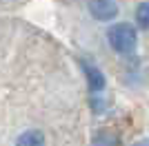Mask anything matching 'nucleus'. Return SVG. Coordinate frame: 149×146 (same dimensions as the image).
<instances>
[{
	"mask_svg": "<svg viewBox=\"0 0 149 146\" xmlns=\"http://www.w3.org/2000/svg\"><path fill=\"white\" fill-rule=\"evenodd\" d=\"M107 40H109L113 51H118V53H131L138 44V31L129 22H118V24L109 27Z\"/></svg>",
	"mask_w": 149,
	"mask_h": 146,
	"instance_id": "1",
	"label": "nucleus"
},
{
	"mask_svg": "<svg viewBox=\"0 0 149 146\" xmlns=\"http://www.w3.org/2000/svg\"><path fill=\"white\" fill-rule=\"evenodd\" d=\"M91 18L100 20V22H109L118 16V2L116 0H89L87 5Z\"/></svg>",
	"mask_w": 149,
	"mask_h": 146,
	"instance_id": "2",
	"label": "nucleus"
},
{
	"mask_svg": "<svg viewBox=\"0 0 149 146\" xmlns=\"http://www.w3.org/2000/svg\"><path fill=\"white\" fill-rule=\"evenodd\" d=\"M82 73H85V80H87V86L91 93H100L102 89H105V75H102V71H100L96 64H91V62L82 60Z\"/></svg>",
	"mask_w": 149,
	"mask_h": 146,
	"instance_id": "3",
	"label": "nucleus"
},
{
	"mask_svg": "<svg viewBox=\"0 0 149 146\" xmlns=\"http://www.w3.org/2000/svg\"><path fill=\"white\" fill-rule=\"evenodd\" d=\"M47 140H45V133L38 131V128H29V131H22L16 140V146H45Z\"/></svg>",
	"mask_w": 149,
	"mask_h": 146,
	"instance_id": "4",
	"label": "nucleus"
},
{
	"mask_svg": "<svg viewBox=\"0 0 149 146\" xmlns=\"http://www.w3.org/2000/svg\"><path fill=\"white\" fill-rule=\"evenodd\" d=\"M91 146H120V137L118 133H113L109 128H102V131H98L93 135Z\"/></svg>",
	"mask_w": 149,
	"mask_h": 146,
	"instance_id": "5",
	"label": "nucleus"
},
{
	"mask_svg": "<svg viewBox=\"0 0 149 146\" xmlns=\"http://www.w3.org/2000/svg\"><path fill=\"white\" fill-rule=\"evenodd\" d=\"M136 24L140 29H149V2H140L136 9Z\"/></svg>",
	"mask_w": 149,
	"mask_h": 146,
	"instance_id": "6",
	"label": "nucleus"
},
{
	"mask_svg": "<svg viewBox=\"0 0 149 146\" xmlns=\"http://www.w3.org/2000/svg\"><path fill=\"white\" fill-rule=\"evenodd\" d=\"M131 146H149V140H138L136 144H131Z\"/></svg>",
	"mask_w": 149,
	"mask_h": 146,
	"instance_id": "7",
	"label": "nucleus"
}]
</instances>
